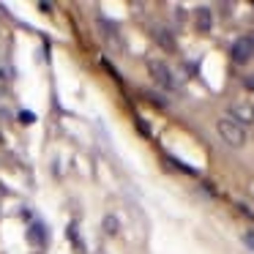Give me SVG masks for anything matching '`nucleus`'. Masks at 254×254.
I'll list each match as a JSON object with an SVG mask.
<instances>
[{"label":"nucleus","instance_id":"nucleus-1","mask_svg":"<svg viewBox=\"0 0 254 254\" xmlns=\"http://www.w3.org/2000/svg\"><path fill=\"white\" fill-rule=\"evenodd\" d=\"M219 134L224 137L227 145H232V148H241V145L246 142V131H243V126L235 123L232 118H221L219 121Z\"/></svg>","mask_w":254,"mask_h":254},{"label":"nucleus","instance_id":"nucleus-2","mask_svg":"<svg viewBox=\"0 0 254 254\" xmlns=\"http://www.w3.org/2000/svg\"><path fill=\"white\" fill-rule=\"evenodd\" d=\"M148 71H150V77L156 79V85H159V88H164V90H175V88H178L172 71H170V68H167L161 61H150V63H148Z\"/></svg>","mask_w":254,"mask_h":254},{"label":"nucleus","instance_id":"nucleus-3","mask_svg":"<svg viewBox=\"0 0 254 254\" xmlns=\"http://www.w3.org/2000/svg\"><path fill=\"white\" fill-rule=\"evenodd\" d=\"M254 58V39L252 36H243L232 44V61L235 63H249Z\"/></svg>","mask_w":254,"mask_h":254},{"label":"nucleus","instance_id":"nucleus-4","mask_svg":"<svg viewBox=\"0 0 254 254\" xmlns=\"http://www.w3.org/2000/svg\"><path fill=\"white\" fill-rule=\"evenodd\" d=\"M230 112H232L230 118L235 123H241V126H243V123H246V126H249V123H254V104H249V101H238V104H232Z\"/></svg>","mask_w":254,"mask_h":254},{"label":"nucleus","instance_id":"nucleus-5","mask_svg":"<svg viewBox=\"0 0 254 254\" xmlns=\"http://www.w3.org/2000/svg\"><path fill=\"white\" fill-rule=\"evenodd\" d=\"M28 243H30V246H44V243H47V227L41 224V221H33V224H30Z\"/></svg>","mask_w":254,"mask_h":254},{"label":"nucleus","instance_id":"nucleus-6","mask_svg":"<svg viewBox=\"0 0 254 254\" xmlns=\"http://www.w3.org/2000/svg\"><path fill=\"white\" fill-rule=\"evenodd\" d=\"M153 39H156V44H161L167 52H175V39H172V33L167 28H153Z\"/></svg>","mask_w":254,"mask_h":254},{"label":"nucleus","instance_id":"nucleus-7","mask_svg":"<svg viewBox=\"0 0 254 254\" xmlns=\"http://www.w3.org/2000/svg\"><path fill=\"white\" fill-rule=\"evenodd\" d=\"M194 22H197V28L202 30V33H208L210 25H213V19H210V11H208V8H199V11L194 14Z\"/></svg>","mask_w":254,"mask_h":254},{"label":"nucleus","instance_id":"nucleus-8","mask_svg":"<svg viewBox=\"0 0 254 254\" xmlns=\"http://www.w3.org/2000/svg\"><path fill=\"white\" fill-rule=\"evenodd\" d=\"M68 241H71V246H74V252H77V254H88V249H85V243L79 241L77 224H68Z\"/></svg>","mask_w":254,"mask_h":254},{"label":"nucleus","instance_id":"nucleus-9","mask_svg":"<svg viewBox=\"0 0 254 254\" xmlns=\"http://www.w3.org/2000/svg\"><path fill=\"white\" fill-rule=\"evenodd\" d=\"M101 227H104V232H107V235H118V230H121V224H118V219H115V216H104Z\"/></svg>","mask_w":254,"mask_h":254},{"label":"nucleus","instance_id":"nucleus-10","mask_svg":"<svg viewBox=\"0 0 254 254\" xmlns=\"http://www.w3.org/2000/svg\"><path fill=\"white\" fill-rule=\"evenodd\" d=\"M167 161H170V164L175 167V170L186 172V175H197V172H194V170H191V167H189V164H183V161H178V159H167Z\"/></svg>","mask_w":254,"mask_h":254},{"label":"nucleus","instance_id":"nucleus-11","mask_svg":"<svg viewBox=\"0 0 254 254\" xmlns=\"http://www.w3.org/2000/svg\"><path fill=\"white\" fill-rule=\"evenodd\" d=\"M137 128H139V131L145 134V137H150V128H148V123H145L142 118H137Z\"/></svg>","mask_w":254,"mask_h":254},{"label":"nucleus","instance_id":"nucleus-12","mask_svg":"<svg viewBox=\"0 0 254 254\" xmlns=\"http://www.w3.org/2000/svg\"><path fill=\"white\" fill-rule=\"evenodd\" d=\"M19 118H22V121H25V123H33V121H36V118H33V115H30V112H22V115H19Z\"/></svg>","mask_w":254,"mask_h":254},{"label":"nucleus","instance_id":"nucleus-13","mask_svg":"<svg viewBox=\"0 0 254 254\" xmlns=\"http://www.w3.org/2000/svg\"><path fill=\"white\" fill-rule=\"evenodd\" d=\"M243 85H246L249 90H254V77H246V82H243Z\"/></svg>","mask_w":254,"mask_h":254}]
</instances>
